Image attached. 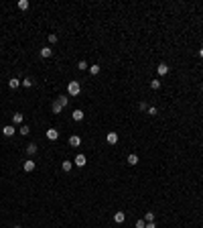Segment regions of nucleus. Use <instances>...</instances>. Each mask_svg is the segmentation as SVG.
Instances as JSON below:
<instances>
[{
    "instance_id": "f257e3e1",
    "label": "nucleus",
    "mask_w": 203,
    "mask_h": 228,
    "mask_svg": "<svg viewBox=\"0 0 203 228\" xmlns=\"http://www.w3.org/2000/svg\"><path fill=\"white\" fill-rule=\"evenodd\" d=\"M67 92H69V96H77L81 92L79 81H69V84H67Z\"/></svg>"
},
{
    "instance_id": "f03ea898",
    "label": "nucleus",
    "mask_w": 203,
    "mask_h": 228,
    "mask_svg": "<svg viewBox=\"0 0 203 228\" xmlns=\"http://www.w3.org/2000/svg\"><path fill=\"white\" fill-rule=\"evenodd\" d=\"M35 167H37V163H35L33 159H27V161H25V165H22V169H25L27 173H31V171H35Z\"/></svg>"
},
{
    "instance_id": "7ed1b4c3",
    "label": "nucleus",
    "mask_w": 203,
    "mask_h": 228,
    "mask_svg": "<svg viewBox=\"0 0 203 228\" xmlns=\"http://www.w3.org/2000/svg\"><path fill=\"white\" fill-rule=\"evenodd\" d=\"M47 139L49 141H57V139H59V130H57V128H49L47 130Z\"/></svg>"
},
{
    "instance_id": "20e7f679",
    "label": "nucleus",
    "mask_w": 203,
    "mask_h": 228,
    "mask_svg": "<svg viewBox=\"0 0 203 228\" xmlns=\"http://www.w3.org/2000/svg\"><path fill=\"white\" fill-rule=\"evenodd\" d=\"M14 133H16V128H14L12 124H6V126L2 128V134H4V136H12Z\"/></svg>"
},
{
    "instance_id": "39448f33",
    "label": "nucleus",
    "mask_w": 203,
    "mask_h": 228,
    "mask_svg": "<svg viewBox=\"0 0 203 228\" xmlns=\"http://www.w3.org/2000/svg\"><path fill=\"white\" fill-rule=\"evenodd\" d=\"M73 163L77 165V167H85V163H88V161H85V155H81V153H79L77 157H75V161H73Z\"/></svg>"
},
{
    "instance_id": "423d86ee",
    "label": "nucleus",
    "mask_w": 203,
    "mask_h": 228,
    "mask_svg": "<svg viewBox=\"0 0 203 228\" xmlns=\"http://www.w3.org/2000/svg\"><path fill=\"white\" fill-rule=\"evenodd\" d=\"M156 71H158V75H167L169 74V65H167V63H158Z\"/></svg>"
},
{
    "instance_id": "0eeeda50",
    "label": "nucleus",
    "mask_w": 203,
    "mask_h": 228,
    "mask_svg": "<svg viewBox=\"0 0 203 228\" xmlns=\"http://www.w3.org/2000/svg\"><path fill=\"white\" fill-rule=\"evenodd\" d=\"M69 145H71V147H79V145H81V139L77 136V134H71V136H69Z\"/></svg>"
},
{
    "instance_id": "6e6552de",
    "label": "nucleus",
    "mask_w": 203,
    "mask_h": 228,
    "mask_svg": "<svg viewBox=\"0 0 203 228\" xmlns=\"http://www.w3.org/2000/svg\"><path fill=\"white\" fill-rule=\"evenodd\" d=\"M124 220H126V214H124V212H116L114 214V222L116 224H122Z\"/></svg>"
},
{
    "instance_id": "1a4fd4ad",
    "label": "nucleus",
    "mask_w": 203,
    "mask_h": 228,
    "mask_svg": "<svg viewBox=\"0 0 203 228\" xmlns=\"http://www.w3.org/2000/svg\"><path fill=\"white\" fill-rule=\"evenodd\" d=\"M71 116H73V120H83V116H85V114H83V110H79V108H77V110H73V114H71Z\"/></svg>"
},
{
    "instance_id": "9d476101",
    "label": "nucleus",
    "mask_w": 203,
    "mask_h": 228,
    "mask_svg": "<svg viewBox=\"0 0 203 228\" xmlns=\"http://www.w3.org/2000/svg\"><path fill=\"white\" fill-rule=\"evenodd\" d=\"M126 161H128V165H132V167H134V165H138V155L130 153V155H128V159H126Z\"/></svg>"
},
{
    "instance_id": "9b49d317",
    "label": "nucleus",
    "mask_w": 203,
    "mask_h": 228,
    "mask_svg": "<svg viewBox=\"0 0 203 228\" xmlns=\"http://www.w3.org/2000/svg\"><path fill=\"white\" fill-rule=\"evenodd\" d=\"M20 84H22V81H20L18 78H10V80H8V86L12 88V90H16V88H18Z\"/></svg>"
},
{
    "instance_id": "f8f14e48",
    "label": "nucleus",
    "mask_w": 203,
    "mask_h": 228,
    "mask_svg": "<svg viewBox=\"0 0 203 228\" xmlns=\"http://www.w3.org/2000/svg\"><path fill=\"white\" fill-rule=\"evenodd\" d=\"M106 141H108L110 145H116V143H118V134H116V133H108V136H106Z\"/></svg>"
},
{
    "instance_id": "ddd939ff",
    "label": "nucleus",
    "mask_w": 203,
    "mask_h": 228,
    "mask_svg": "<svg viewBox=\"0 0 203 228\" xmlns=\"http://www.w3.org/2000/svg\"><path fill=\"white\" fill-rule=\"evenodd\" d=\"M51 55H53V49H51V47H43V49H41V57H45V59H47V57H51Z\"/></svg>"
},
{
    "instance_id": "4468645a",
    "label": "nucleus",
    "mask_w": 203,
    "mask_h": 228,
    "mask_svg": "<svg viewBox=\"0 0 203 228\" xmlns=\"http://www.w3.org/2000/svg\"><path fill=\"white\" fill-rule=\"evenodd\" d=\"M61 169H63V171H71V169H73V163L67 159V161H63V163H61Z\"/></svg>"
},
{
    "instance_id": "2eb2a0df",
    "label": "nucleus",
    "mask_w": 203,
    "mask_h": 228,
    "mask_svg": "<svg viewBox=\"0 0 203 228\" xmlns=\"http://www.w3.org/2000/svg\"><path fill=\"white\" fill-rule=\"evenodd\" d=\"M51 110H53V112H55V114H59V112H61V110H63V106H61L59 102L55 100V102H53V104H51Z\"/></svg>"
},
{
    "instance_id": "dca6fc26",
    "label": "nucleus",
    "mask_w": 203,
    "mask_h": 228,
    "mask_svg": "<svg viewBox=\"0 0 203 228\" xmlns=\"http://www.w3.org/2000/svg\"><path fill=\"white\" fill-rule=\"evenodd\" d=\"M22 118H25V116H22V114H20V112L12 114V122H14V124H20V122H22Z\"/></svg>"
},
{
    "instance_id": "f3484780",
    "label": "nucleus",
    "mask_w": 203,
    "mask_h": 228,
    "mask_svg": "<svg viewBox=\"0 0 203 228\" xmlns=\"http://www.w3.org/2000/svg\"><path fill=\"white\" fill-rule=\"evenodd\" d=\"M27 153H28V155H35V153H37V143H31V145H27Z\"/></svg>"
},
{
    "instance_id": "a211bd4d",
    "label": "nucleus",
    "mask_w": 203,
    "mask_h": 228,
    "mask_svg": "<svg viewBox=\"0 0 203 228\" xmlns=\"http://www.w3.org/2000/svg\"><path fill=\"white\" fill-rule=\"evenodd\" d=\"M16 6H18L20 10H27V8H28V0H18V4H16Z\"/></svg>"
},
{
    "instance_id": "6ab92c4d",
    "label": "nucleus",
    "mask_w": 203,
    "mask_h": 228,
    "mask_svg": "<svg viewBox=\"0 0 203 228\" xmlns=\"http://www.w3.org/2000/svg\"><path fill=\"white\" fill-rule=\"evenodd\" d=\"M100 69H102L100 65H89V74H92V75H98V74H100Z\"/></svg>"
},
{
    "instance_id": "aec40b11",
    "label": "nucleus",
    "mask_w": 203,
    "mask_h": 228,
    "mask_svg": "<svg viewBox=\"0 0 203 228\" xmlns=\"http://www.w3.org/2000/svg\"><path fill=\"white\" fill-rule=\"evenodd\" d=\"M33 84H35L33 78H25V80H22V86L25 88H33Z\"/></svg>"
},
{
    "instance_id": "412c9836",
    "label": "nucleus",
    "mask_w": 203,
    "mask_h": 228,
    "mask_svg": "<svg viewBox=\"0 0 203 228\" xmlns=\"http://www.w3.org/2000/svg\"><path fill=\"white\" fill-rule=\"evenodd\" d=\"M144 222H155V212H146L144 214Z\"/></svg>"
},
{
    "instance_id": "4be33fe9",
    "label": "nucleus",
    "mask_w": 203,
    "mask_h": 228,
    "mask_svg": "<svg viewBox=\"0 0 203 228\" xmlns=\"http://www.w3.org/2000/svg\"><path fill=\"white\" fill-rule=\"evenodd\" d=\"M57 102H59L61 106H67V102H69V98H67V96H59V98H57Z\"/></svg>"
},
{
    "instance_id": "5701e85b",
    "label": "nucleus",
    "mask_w": 203,
    "mask_h": 228,
    "mask_svg": "<svg viewBox=\"0 0 203 228\" xmlns=\"http://www.w3.org/2000/svg\"><path fill=\"white\" fill-rule=\"evenodd\" d=\"M150 88H152V90H158V88H161V80H150Z\"/></svg>"
},
{
    "instance_id": "b1692460",
    "label": "nucleus",
    "mask_w": 203,
    "mask_h": 228,
    "mask_svg": "<svg viewBox=\"0 0 203 228\" xmlns=\"http://www.w3.org/2000/svg\"><path fill=\"white\" fill-rule=\"evenodd\" d=\"M77 69L85 71V69H88V63H85V61H79V63H77Z\"/></svg>"
},
{
    "instance_id": "393cba45",
    "label": "nucleus",
    "mask_w": 203,
    "mask_h": 228,
    "mask_svg": "<svg viewBox=\"0 0 203 228\" xmlns=\"http://www.w3.org/2000/svg\"><path fill=\"white\" fill-rule=\"evenodd\" d=\"M31 133V128L27 126V124H22V126H20V134H28Z\"/></svg>"
},
{
    "instance_id": "a878e982",
    "label": "nucleus",
    "mask_w": 203,
    "mask_h": 228,
    "mask_svg": "<svg viewBox=\"0 0 203 228\" xmlns=\"http://www.w3.org/2000/svg\"><path fill=\"white\" fill-rule=\"evenodd\" d=\"M49 43H53V45L57 43V35H55V33H51V35H49Z\"/></svg>"
},
{
    "instance_id": "bb28decb",
    "label": "nucleus",
    "mask_w": 203,
    "mask_h": 228,
    "mask_svg": "<svg viewBox=\"0 0 203 228\" xmlns=\"http://www.w3.org/2000/svg\"><path fill=\"white\" fill-rule=\"evenodd\" d=\"M146 112H148V114H150V116H155V114H156V112H158V110H156V106H150V108H148V110H146Z\"/></svg>"
},
{
    "instance_id": "cd10ccee",
    "label": "nucleus",
    "mask_w": 203,
    "mask_h": 228,
    "mask_svg": "<svg viewBox=\"0 0 203 228\" xmlns=\"http://www.w3.org/2000/svg\"><path fill=\"white\" fill-rule=\"evenodd\" d=\"M138 110H148V106H146V102H140V104H138Z\"/></svg>"
},
{
    "instance_id": "c85d7f7f",
    "label": "nucleus",
    "mask_w": 203,
    "mask_h": 228,
    "mask_svg": "<svg viewBox=\"0 0 203 228\" xmlns=\"http://www.w3.org/2000/svg\"><path fill=\"white\" fill-rule=\"evenodd\" d=\"M144 226H146V222H144V220H138V222H136V228H144Z\"/></svg>"
},
{
    "instance_id": "c756f323",
    "label": "nucleus",
    "mask_w": 203,
    "mask_h": 228,
    "mask_svg": "<svg viewBox=\"0 0 203 228\" xmlns=\"http://www.w3.org/2000/svg\"><path fill=\"white\" fill-rule=\"evenodd\" d=\"M144 228H156V224H155V222H146V226H144Z\"/></svg>"
},
{
    "instance_id": "7c9ffc66",
    "label": "nucleus",
    "mask_w": 203,
    "mask_h": 228,
    "mask_svg": "<svg viewBox=\"0 0 203 228\" xmlns=\"http://www.w3.org/2000/svg\"><path fill=\"white\" fill-rule=\"evenodd\" d=\"M199 57H201V59H203V47L199 49Z\"/></svg>"
},
{
    "instance_id": "2f4dec72",
    "label": "nucleus",
    "mask_w": 203,
    "mask_h": 228,
    "mask_svg": "<svg viewBox=\"0 0 203 228\" xmlns=\"http://www.w3.org/2000/svg\"><path fill=\"white\" fill-rule=\"evenodd\" d=\"M14 228H20V226H14Z\"/></svg>"
}]
</instances>
